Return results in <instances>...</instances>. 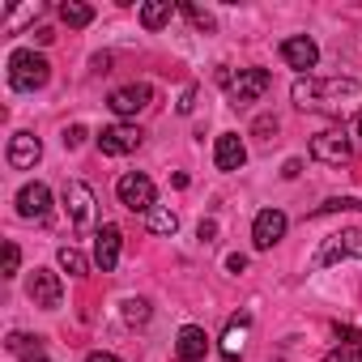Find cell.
Returning a JSON list of instances; mask_svg holds the SVG:
<instances>
[{
	"mask_svg": "<svg viewBox=\"0 0 362 362\" xmlns=\"http://www.w3.org/2000/svg\"><path fill=\"white\" fill-rule=\"evenodd\" d=\"M298 111H324V115H341L345 107L362 103V81L354 77H298L290 90Z\"/></svg>",
	"mask_w": 362,
	"mask_h": 362,
	"instance_id": "obj_1",
	"label": "cell"
},
{
	"mask_svg": "<svg viewBox=\"0 0 362 362\" xmlns=\"http://www.w3.org/2000/svg\"><path fill=\"white\" fill-rule=\"evenodd\" d=\"M52 81V64H47V56H39L35 47H18L13 56H9V86L18 90V94H35V90H43Z\"/></svg>",
	"mask_w": 362,
	"mask_h": 362,
	"instance_id": "obj_2",
	"label": "cell"
},
{
	"mask_svg": "<svg viewBox=\"0 0 362 362\" xmlns=\"http://www.w3.org/2000/svg\"><path fill=\"white\" fill-rule=\"evenodd\" d=\"M218 86L226 90V98H230V107H252L269 86H273V77L264 73V69H239V73H230V69H218Z\"/></svg>",
	"mask_w": 362,
	"mask_h": 362,
	"instance_id": "obj_3",
	"label": "cell"
},
{
	"mask_svg": "<svg viewBox=\"0 0 362 362\" xmlns=\"http://www.w3.org/2000/svg\"><path fill=\"white\" fill-rule=\"evenodd\" d=\"M115 197H119V205H124V209H132V214H149V209H158L153 179H149V175H141V170H128V175H119V179H115Z\"/></svg>",
	"mask_w": 362,
	"mask_h": 362,
	"instance_id": "obj_4",
	"label": "cell"
},
{
	"mask_svg": "<svg viewBox=\"0 0 362 362\" xmlns=\"http://www.w3.org/2000/svg\"><path fill=\"white\" fill-rule=\"evenodd\" d=\"M337 260H362V230H341V235H328L311 260V269H328Z\"/></svg>",
	"mask_w": 362,
	"mask_h": 362,
	"instance_id": "obj_5",
	"label": "cell"
},
{
	"mask_svg": "<svg viewBox=\"0 0 362 362\" xmlns=\"http://www.w3.org/2000/svg\"><path fill=\"white\" fill-rule=\"evenodd\" d=\"M311 158H315V162H328V166H341V162L354 158V141L345 136V128L315 132V136H311Z\"/></svg>",
	"mask_w": 362,
	"mask_h": 362,
	"instance_id": "obj_6",
	"label": "cell"
},
{
	"mask_svg": "<svg viewBox=\"0 0 362 362\" xmlns=\"http://www.w3.org/2000/svg\"><path fill=\"white\" fill-rule=\"evenodd\" d=\"M94 141H98V149H103L107 158H124V153L141 149L145 132H141L136 124H111V128H103V132H98Z\"/></svg>",
	"mask_w": 362,
	"mask_h": 362,
	"instance_id": "obj_7",
	"label": "cell"
},
{
	"mask_svg": "<svg viewBox=\"0 0 362 362\" xmlns=\"http://www.w3.org/2000/svg\"><path fill=\"white\" fill-rule=\"evenodd\" d=\"M26 294H30V303H35V307L56 311V307H60V298H64L60 273H52V269H35V273H30V281H26Z\"/></svg>",
	"mask_w": 362,
	"mask_h": 362,
	"instance_id": "obj_8",
	"label": "cell"
},
{
	"mask_svg": "<svg viewBox=\"0 0 362 362\" xmlns=\"http://www.w3.org/2000/svg\"><path fill=\"white\" fill-rule=\"evenodd\" d=\"M286 214L281 209H260L256 214V222H252V243H256V252H269V247H277L281 239H286Z\"/></svg>",
	"mask_w": 362,
	"mask_h": 362,
	"instance_id": "obj_9",
	"label": "cell"
},
{
	"mask_svg": "<svg viewBox=\"0 0 362 362\" xmlns=\"http://www.w3.org/2000/svg\"><path fill=\"white\" fill-rule=\"evenodd\" d=\"M64 209H69V222L77 230L94 222V192L81 184V179H69V184H64Z\"/></svg>",
	"mask_w": 362,
	"mask_h": 362,
	"instance_id": "obj_10",
	"label": "cell"
},
{
	"mask_svg": "<svg viewBox=\"0 0 362 362\" xmlns=\"http://www.w3.org/2000/svg\"><path fill=\"white\" fill-rule=\"evenodd\" d=\"M47 214H52V192H47V184H26L22 192H18V218H26V222H47Z\"/></svg>",
	"mask_w": 362,
	"mask_h": 362,
	"instance_id": "obj_11",
	"label": "cell"
},
{
	"mask_svg": "<svg viewBox=\"0 0 362 362\" xmlns=\"http://www.w3.org/2000/svg\"><path fill=\"white\" fill-rule=\"evenodd\" d=\"M149 103H153V90H149L145 81L119 86V90H111V98H107V107H111L115 115H136V111H145Z\"/></svg>",
	"mask_w": 362,
	"mask_h": 362,
	"instance_id": "obj_12",
	"label": "cell"
},
{
	"mask_svg": "<svg viewBox=\"0 0 362 362\" xmlns=\"http://www.w3.org/2000/svg\"><path fill=\"white\" fill-rule=\"evenodd\" d=\"M119 243H124L119 226H115V222H103L98 235H94V264H98L103 273H111V269L119 264Z\"/></svg>",
	"mask_w": 362,
	"mask_h": 362,
	"instance_id": "obj_13",
	"label": "cell"
},
{
	"mask_svg": "<svg viewBox=\"0 0 362 362\" xmlns=\"http://www.w3.org/2000/svg\"><path fill=\"white\" fill-rule=\"evenodd\" d=\"M281 60H286L290 69L307 73V69H315V64H320V47H315L307 35H290V39H281Z\"/></svg>",
	"mask_w": 362,
	"mask_h": 362,
	"instance_id": "obj_14",
	"label": "cell"
},
{
	"mask_svg": "<svg viewBox=\"0 0 362 362\" xmlns=\"http://www.w3.org/2000/svg\"><path fill=\"white\" fill-rule=\"evenodd\" d=\"M243 162H247L243 136H239V132H222V136L214 141V166H218V170H239Z\"/></svg>",
	"mask_w": 362,
	"mask_h": 362,
	"instance_id": "obj_15",
	"label": "cell"
},
{
	"mask_svg": "<svg viewBox=\"0 0 362 362\" xmlns=\"http://www.w3.org/2000/svg\"><path fill=\"white\" fill-rule=\"evenodd\" d=\"M39 158H43V141L35 132H13V141H9V166L13 170H30Z\"/></svg>",
	"mask_w": 362,
	"mask_h": 362,
	"instance_id": "obj_16",
	"label": "cell"
},
{
	"mask_svg": "<svg viewBox=\"0 0 362 362\" xmlns=\"http://www.w3.org/2000/svg\"><path fill=\"white\" fill-rule=\"evenodd\" d=\"M205 349H209V337H205V328H197V324H188V328H179L175 354L184 358V362H201V358H205Z\"/></svg>",
	"mask_w": 362,
	"mask_h": 362,
	"instance_id": "obj_17",
	"label": "cell"
},
{
	"mask_svg": "<svg viewBox=\"0 0 362 362\" xmlns=\"http://www.w3.org/2000/svg\"><path fill=\"white\" fill-rule=\"evenodd\" d=\"M5 349L18 354L22 362H47V345H43V337H30V332H9Z\"/></svg>",
	"mask_w": 362,
	"mask_h": 362,
	"instance_id": "obj_18",
	"label": "cell"
},
{
	"mask_svg": "<svg viewBox=\"0 0 362 362\" xmlns=\"http://www.w3.org/2000/svg\"><path fill=\"white\" fill-rule=\"evenodd\" d=\"M247 324H252L247 311L235 315V320L226 324V337H222V354H226V362H239V349H243V332H247Z\"/></svg>",
	"mask_w": 362,
	"mask_h": 362,
	"instance_id": "obj_19",
	"label": "cell"
},
{
	"mask_svg": "<svg viewBox=\"0 0 362 362\" xmlns=\"http://www.w3.org/2000/svg\"><path fill=\"white\" fill-rule=\"evenodd\" d=\"M170 13H175L170 0H149V5H141V26L145 30H162L170 22Z\"/></svg>",
	"mask_w": 362,
	"mask_h": 362,
	"instance_id": "obj_20",
	"label": "cell"
},
{
	"mask_svg": "<svg viewBox=\"0 0 362 362\" xmlns=\"http://www.w3.org/2000/svg\"><path fill=\"white\" fill-rule=\"evenodd\" d=\"M60 22L73 26V30H86V26L94 22V9L81 5V0H64V5H60Z\"/></svg>",
	"mask_w": 362,
	"mask_h": 362,
	"instance_id": "obj_21",
	"label": "cell"
},
{
	"mask_svg": "<svg viewBox=\"0 0 362 362\" xmlns=\"http://www.w3.org/2000/svg\"><path fill=\"white\" fill-rule=\"evenodd\" d=\"M145 222H149V230H153V235H175V230H179V218H175V209H166V205L149 209V214H145Z\"/></svg>",
	"mask_w": 362,
	"mask_h": 362,
	"instance_id": "obj_22",
	"label": "cell"
},
{
	"mask_svg": "<svg viewBox=\"0 0 362 362\" xmlns=\"http://www.w3.org/2000/svg\"><path fill=\"white\" fill-rule=\"evenodd\" d=\"M56 260H60V269H64L69 277H86V273H90V260H86L77 247H60V256H56Z\"/></svg>",
	"mask_w": 362,
	"mask_h": 362,
	"instance_id": "obj_23",
	"label": "cell"
},
{
	"mask_svg": "<svg viewBox=\"0 0 362 362\" xmlns=\"http://www.w3.org/2000/svg\"><path fill=\"white\" fill-rule=\"evenodd\" d=\"M124 320L128 324H149V303L145 298H124Z\"/></svg>",
	"mask_w": 362,
	"mask_h": 362,
	"instance_id": "obj_24",
	"label": "cell"
},
{
	"mask_svg": "<svg viewBox=\"0 0 362 362\" xmlns=\"http://www.w3.org/2000/svg\"><path fill=\"white\" fill-rule=\"evenodd\" d=\"M345 209H362V201H354V197H328V201L315 209V218H320V214H345Z\"/></svg>",
	"mask_w": 362,
	"mask_h": 362,
	"instance_id": "obj_25",
	"label": "cell"
},
{
	"mask_svg": "<svg viewBox=\"0 0 362 362\" xmlns=\"http://www.w3.org/2000/svg\"><path fill=\"white\" fill-rule=\"evenodd\" d=\"M179 13H184V18H188V22H192L197 30H214V26H218V22H214V18H209L205 9H197V5H179Z\"/></svg>",
	"mask_w": 362,
	"mask_h": 362,
	"instance_id": "obj_26",
	"label": "cell"
},
{
	"mask_svg": "<svg viewBox=\"0 0 362 362\" xmlns=\"http://www.w3.org/2000/svg\"><path fill=\"white\" fill-rule=\"evenodd\" d=\"M18 264H22L18 243H5V277H13V273H18Z\"/></svg>",
	"mask_w": 362,
	"mask_h": 362,
	"instance_id": "obj_27",
	"label": "cell"
},
{
	"mask_svg": "<svg viewBox=\"0 0 362 362\" xmlns=\"http://www.w3.org/2000/svg\"><path fill=\"white\" fill-rule=\"evenodd\" d=\"M81 141H86V128H81V124H73V128H64V145H69V149H77Z\"/></svg>",
	"mask_w": 362,
	"mask_h": 362,
	"instance_id": "obj_28",
	"label": "cell"
},
{
	"mask_svg": "<svg viewBox=\"0 0 362 362\" xmlns=\"http://www.w3.org/2000/svg\"><path fill=\"white\" fill-rule=\"evenodd\" d=\"M197 235H201V243H214V239H218V222H214V218H209V222H201V230H197Z\"/></svg>",
	"mask_w": 362,
	"mask_h": 362,
	"instance_id": "obj_29",
	"label": "cell"
},
{
	"mask_svg": "<svg viewBox=\"0 0 362 362\" xmlns=\"http://www.w3.org/2000/svg\"><path fill=\"white\" fill-rule=\"evenodd\" d=\"M192 107H197V90H192V86H188V90H184V94H179V111H184V115H188V111H192Z\"/></svg>",
	"mask_w": 362,
	"mask_h": 362,
	"instance_id": "obj_30",
	"label": "cell"
},
{
	"mask_svg": "<svg viewBox=\"0 0 362 362\" xmlns=\"http://www.w3.org/2000/svg\"><path fill=\"white\" fill-rule=\"evenodd\" d=\"M332 362H358V345H345V349H337V354H332Z\"/></svg>",
	"mask_w": 362,
	"mask_h": 362,
	"instance_id": "obj_31",
	"label": "cell"
},
{
	"mask_svg": "<svg viewBox=\"0 0 362 362\" xmlns=\"http://www.w3.org/2000/svg\"><path fill=\"white\" fill-rule=\"evenodd\" d=\"M86 362H124L119 354H107V349H94V354H86Z\"/></svg>",
	"mask_w": 362,
	"mask_h": 362,
	"instance_id": "obj_32",
	"label": "cell"
},
{
	"mask_svg": "<svg viewBox=\"0 0 362 362\" xmlns=\"http://www.w3.org/2000/svg\"><path fill=\"white\" fill-rule=\"evenodd\" d=\"M226 269H230V273H243V269H247V256H230Z\"/></svg>",
	"mask_w": 362,
	"mask_h": 362,
	"instance_id": "obj_33",
	"label": "cell"
},
{
	"mask_svg": "<svg viewBox=\"0 0 362 362\" xmlns=\"http://www.w3.org/2000/svg\"><path fill=\"white\" fill-rule=\"evenodd\" d=\"M256 132H277V119H269V115H264V119H256Z\"/></svg>",
	"mask_w": 362,
	"mask_h": 362,
	"instance_id": "obj_34",
	"label": "cell"
},
{
	"mask_svg": "<svg viewBox=\"0 0 362 362\" xmlns=\"http://www.w3.org/2000/svg\"><path fill=\"white\" fill-rule=\"evenodd\" d=\"M298 170H303V162H298V158H290V162H286V170H281V175H286V179H294V175H298Z\"/></svg>",
	"mask_w": 362,
	"mask_h": 362,
	"instance_id": "obj_35",
	"label": "cell"
},
{
	"mask_svg": "<svg viewBox=\"0 0 362 362\" xmlns=\"http://www.w3.org/2000/svg\"><path fill=\"white\" fill-rule=\"evenodd\" d=\"M354 132H358V136H362V111H358V119H354Z\"/></svg>",
	"mask_w": 362,
	"mask_h": 362,
	"instance_id": "obj_36",
	"label": "cell"
},
{
	"mask_svg": "<svg viewBox=\"0 0 362 362\" xmlns=\"http://www.w3.org/2000/svg\"><path fill=\"white\" fill-rule=\"evenodd\" d=\"M358 362H362V345H358Z\"/></svg>",
	"mask_w": 362,
	"mask_h": 362,
	"instance_id": "obj_37",
	"label": "cell"
}]
</instances>
